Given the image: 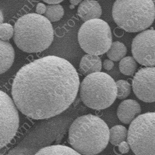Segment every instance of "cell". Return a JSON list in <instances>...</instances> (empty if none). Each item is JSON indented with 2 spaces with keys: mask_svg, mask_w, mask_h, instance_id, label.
<instances>
[{
  "mask_svg": "<svg viewBox=\"0 0 155 155\" xmlns=\"http://www.w3.org/2000/svg\"><path fill=\"white\" fill-rule=\"evenodd\" d=\"M80 78L72 64L64 58L48 56L20 69L13 80L12 95L18 110L36 120L60 114L73 103Z\"/></svg>",
  "mask_w": 155,
  "mask_h": 155,
  "instance_id": "cell-1",
  "label": "cell"
},
{
  "mask_svg": "<svg viewBox=\"0 0 155 155\" xmlns=\"http://www.w3.org/2000/svg\"><path fill=\"white\" fill-rule=\"evenodd\" d=\"M110 130L106 123L93 114L78 117L69 128V143L80 154H98L108 146Z\"/></svg>",
  "mask_w": 155,
  "mask_h": 155,
  "instance_id": "cell-2",
  "label": "cell"
},
{
  "mask_svg": "<svg viewBox=\"0 0 155 155\" xmlns=\"http://www.w3.org/2000/svg\"><path fill=\"white\" fill-rule=\"evenodd\" d=\"M53 28L47 18L30 13L19 18L14 26V41L17 47L26 53L43 52L51 44Z\"/></svg>",
  "mask_w": 155,
  "mask_h": 155,
  "instance_id": "cell-3",
  "label": "cell"
},
{
  "mask_svg": "<svg viewBox=\"0 0 155 155\" xmlns=\"http://www.w3.org/2000/svg\"><path fill=\"white\" fill-rule=\"evenodd\" d=\"M112 15L117 26L128 32H138L148 28L155 19L152 0H116Z\"/></svg>",
  "mask_w": 155,
  "mask_h": 155,
  "instance_id": "cell-4",
  "label": "cell"
},
{
  "mask_svg": "<svg viewBox=\"0 0 155 155\" xmlns=\"http://www.w3.org/2000/svg\"><path fill=\"white\" fill-rule=\"evenodd\" d=\"M80 94L82 102L88 107L103 110L110 107L116 100V82L108 74L93 73L82 80Z\"/></svg>",
  "mask_w": 155,
  "mask_h": 155,
  "instance_id": "cell-5",
  "label": "cell"
},
{
  "mask_svg": "<svg viewBox=\"0 0 155 155\" xmlns=\"http://www.w3.org/2000/svg\"><path fill=\"white\" fill-rule=\"evenodd\" d=\"M80 47L86 53L100 56L108 52L112 44V34L108 23L99 18L82 24L78 32Z\"/></svg>",
  "mask_w": 155,
  "mask_h": 155,
  "instance_id": "cell-6",
  "label": "cell"
},
{
  "mask_svg": "<svg viewBox=\"0 0 155 155\" xmlns=\"http://www.w3.org/2000/svg\"><path fill=\"white\" fill-rule=\"evenodd\" d=\"M127 142L136 155H155V112L136 117L127 131Z\"/></svg>",
  "mask_w": 155,
  "mask_h": 155,
  "instance_id": "cell-7",
  "label": "cell"
},
{
  "mask_svg": "<svg viewBox=\"0 0 155 155\" xmlns=\"http://www.w3.org/2000/svg\"><path fill=\"white\" fill-rule=\"evenodd\" d=\"M19 125V117L15 104L9 95L0 90V149L13 140Z\"/></svg>",
  "mask_w": 155,
  "mask_h": 155,
  "instance_id": "cell-8",
  "label": "cell"
},
{
  "mask_svg": "<svg viewBox=\"0 0 155 155\" xmlns=\"http://www.w3.org/2000/svg\"><path fill=\"white\" fill-rule=\"evenodd\" d=\"M133 57L140 65L155 66V30H147L137 35L131 45Z\"/></svg>",
  "mask_w": 155,
  "mask_h": 155,
  "instance_id": "cell-9",
  "label": "cell"
},
{
  "mask_svg": "<svg viewBox=\"0 0 155 155\" xmlns=\"http://www.w3.org/2000/svg\"><path fill=\"white\" fill-rule=\"evenodd\" d=\"M133 89L141 101L149 103L155 102V67L140 69L134 76Z\"/></svg>",
  "mask_w": 155,
  "mask_h": 155,
  "instance_id": "cell-10",
  "label": "cell"
},
{
  "mask_svg": "<svg viewBox=\"0 0 155 155\" xmlns=\"http://www.w3.org/2000/svg\"><path fill=\"white\" fill-rule=\"evenodd\" d=\"M141 113L140 104L136 100H126L123 101L117 109V116L125 124H129Z\"/></svg>",
  "mask_w": 155,
  "mask_h": 155,
  "instance_id": "cell-11",
  "label": "cell"
},
{
  "mask_svg": "<svg viewBox=\"0 0 155 155\" xmlns=\"http://www.w3.org/2000/svg\"><path fill=\"white\" fill-rule=\"evenodd\" d=\"M78 16L86 22L93 19L101 17L102 11L99 3L95 0H84L78 9Z\"/></svg>",
  "mask_w": 155,
  "mask_h": 155,
  "instance_id": "cell-12",
  "label": "cell"
},
{
  "mask_svg": "<svg viewBox=\"0 0 155 155\" xmlns=\"http://www.w3.org/2000/svg\"><path fill=\"white\" fill-rule=\"evenodd\" d=\"M15 52L12 44L0 39V74L5 73L13 65Z\"/></svg>",
  "mask_w": 155,
  "mask_h": 155,
  "instance_id": "cell-13",
  "label": "cell"
},
{
  "mask_svg": "<svg viewBox=\"0 0 155 155\" xmlns=\"http://www.w3.org/2000/svg\"><path fill=\"white\" fill-rule=\"evenodd\" d=\"M101 68L102 61L98 56L88 54L82 57L80 63V71L85 76L101 71Z\"/></svg>",
  "mask_w": 155,
  "mask_h": 155,
  "instance_id": "cell-14",
  "label": "cell"
},
{
  "mask_svg": "<svg viewBox=\"0 0 155 155\" xmlns=\"http://www.w3.org/2000/svg\"><path fill=\"white\" fill-rule=\"evenodd\" d=\"M36 155H80L69 147L55 145L46 147L40 150Z\"/></svg>",
  "mask_w": 155,
  "mask_h": 155,
  "instance_id": "cell-15",
  "label": "cell"
},
{
  "mask_svg": "<svg viewBox=\"0 0 155 155\" xmlns=\"http://www.w3.org/2000/svg\"><path fill=\"white\" fill-rule=\"evenodd\" d=\"M127 52L125 44L119 41L112 43V45L107 52L108 58L114 61H119L125 57Z\"/></svg>",
  "mask_w": 155,
  "mask_h": 155,
  "instance_id": "cell-16",
  "label": "cell"
},
{
  "mask_svg": "<svg viewBox=\"0 0 155 155\" xmlns=\"http://www.w3.org/2000/svg\"><path fill=\"white\" fill-rule=\"evenodd\" d=\"M127 137V130L122 125H116L110 130L109 141L114 146H118Z\"/></svg>",
  "mask_w": 155,
  "mask_h": 155,
  "instance_id": "cell-17",
  "label": "cell"
},
{
  "mask_svg": "<svg viewBox=\"0 0 155 155\" xmlns=\"http://www.w3.org/2000/svg\"><path fill=\"white\" fill-rule=\"evenodd\" d=\"M119 70L125 75L132 76L135 73L137 68L136 61L133 57L128 56L123 57L119 64Z\"/></svg>",
  "mask_w": 155,
  "mask_h": 155,
  "instance_id": "cell-18",
  "label": "cell"
},
{
  "mask_svg": "<svg viewBox=\"0 0 155 155\" xmlns=\"http://www.w3.org/2000/svg\"><path fill=\"white\" fill-rule=\"evenodd\" d=\"M64 11L61 5L50 4L47 6V10L44 13L45 17L50 22H56L63 17Z\"/></svg>",
  "mask_w": 155,
  "mask_h": 155,
  "instance_id": "cell-19",
  "label": "cell"
},
{
  "mask_svg": "<svg viewBox=\"0 0 155 155\" xmlns=\"http://www.w3.org/2000/svg\"><path fill=\"white\" fill-rule=\"evenodd\" d=\"M117 96L118 99H125L131 93V86L129 83L125 80H119L116 82Z\"/></svg>",
  "mask_w": 155,
  "mask_h": 155,
  "instance_id": "cell-20",
  "label": "cell"
},
{
  "mask_svg": "<svg viewBox=\"0 0 155 155\" xmlns=\"http://www.w3.org/2000/svg\"><path fill=\"white\" fill-rule=\"evenodd\" d=\"M14 35V28L7 23H2L0 25V39L8 41Z\"/></svg>",
  "mask_w": 155,
  "mask_h": 155,
  "instance_id": "cell-21",
  "label": "cell"
},
{
  "mask_svg": "<svg viewBox=\"0 0 155 155\" xmlns=\"http://www.w3.org/2000/svg\"><path fill=\"white\" fill-rule=\"evenodd\" d=\"M118 149L121 153H126L129 151V146L128 142L123 141L118 145Z\"/></svg>",
  "mask_w": 155,
  "mask_h": 155,
  "instance_id": "cell-22",
  "label": "cell"
},
{
  "mask_svg": "<svg viewBox=\"0 0 155 155\" xmlns=\"http://www.w3.org/2000/svg\"><path fill=\"white\" fill-rule=\"evenodd\" d=\"M47 10V6L43 3H39L36 5V12L37 14H39L40 15L44 14L46 13Z\"/></svg>",
  "mask_w": 155,
  "mask_h": 155,
  "instance_id": "cell-23",
  "label": "cell"
},
{
  "mask_svg": "<svg viewBox=\"0 0 155 155\" xmlns=\"http://www.w3.org/2000/svg\"><path fill=\"white\" fill-rule=\"evenodd\" d=\"M103 68L106 70H111L114 66V64L111 60H105L103 62Z\"/></svg>",
  "mask_w": 155,
  "mask_h": 155,
  "instance_id": "cell-24",
  "label": "cell"
},
{
  "mask_svg": "<svg viewBox=\"0 0 155 155\" xmlns=\"http://www.w3.org/2000/svg\"><path fill=\"white\" fill-rule=\"evenodd\" d=\"M45 2L47 3L48 4H57L61 2H63L64 0H42Z\"/></svg>",
  "mask_w": 155,
  "mask_h": 155,
  "instance_id": "cell-25",
  "label": "cell"
},
{
  "mask_svg": "<svg viewBox=\"0 0 155 155\" xmlns=\"http://www.w3.org/2000/svg\"><path fill=\"white\" fill-rule=\"evenodd\" d=\"M71 4L73 5L74 6L78 5L79 4H80L82 1V0H69Z\"/></svg>",
  "mask_w": 155,
  "mask_h": 155,
  "instance_id": "cell-26",
  "label": "cell"
},
{
  "mask_svg": "<svg viewBox=\"0 0 155 155\" xmlns=\"http://www.w3.org/2000/svg\"><path fill=\"white\" fill-rule=\"evenodd\" d=\"M4 21V15L2 11L0 10V25L3 23Z\"/></svg>",
  "mask_w": 155,
  "mask_h": 155,
  "instance_id": "cell-27",
  "label": "cell"
},
{
  "mask_svg": "<svg viewBox=\"0 0 155 155\" xmlns=\"http://www.w3.org/2000/svg\"><path fill=\"white\" fill-rule=\"evenodd\" d=\"M69 8H70V9H73L74 8H75V6H74V5H73L71 4L70 5Z\"/></svg>",
  "mask_w": 155,
  "mask_h": 155,
  "instance_id": "cell-28",
  "label": "cell"
},
{
  "mask_svg": "<svg viewBox=\"0 0 155 155\" xmlns=\"http://www.w3.org/2000/svg\"><path fill=\"white\" fill-rule=\"evenodd\" d=\"M152 1H153V4H154L155 6V0H152Z\"/></svg>",
  "mask_w": 155,
  "mask_h": 155,
  "instance_id": "cell-29",
  "label": "cell"
}]
</instances>
